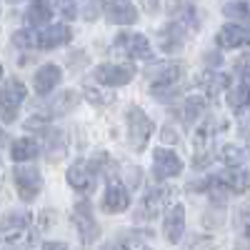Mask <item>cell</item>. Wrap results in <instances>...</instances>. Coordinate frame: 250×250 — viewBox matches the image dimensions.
<instances>
[{"label": "cell", "instance_id": "6da1fadb", "mask_svg": "<svg viewBox=\"0 0 250 250\" xmlns=\"http://www.w3.org/2000/svg\"><path fill=\"white\" fill-rule=\"evenodd\" d=\"M148 75L153 78L150 93L160 100L175 98L183 90V65H178V62H160Z\"/></svg>", "mask_w": 250, "mask_h": 250}, {"label": "cell", "instance_id": "7a4b0ae2", "mask_svg": "<svg viewBox=\"0 0 250 250\" xmlns=\"http://www.w3.org/2000/svg\"><path fill=\"white\" fill-rule=\"evenodd\" d=\"M125 120H128V135H130V145L140 153L145 150V145H148V138L153 133V120L145 115L143 108L138 105H130L128 113H125Z\"/></svg>", "mask_w": 250, "mask_h": 250}, {"label": "cell", "instance_id": "3957f363", "mask_svg": "<svg viewBox=\"0 0 250 250\" xmlns=\"http://www.w3.org/2000/svg\"><path fill=\"white\" fill-rule=\"evenodd\" d=\"M75 103H78V95H75L73 90H62L60 95H55V98L48 103V105L33 110V118H35V120H30L28 125L33 128V125H40V123H45V120H53V118L65 115V113H70V110L75 108Z\"/></svg>", "mask_w": 250, "mask_h": 250}, {"label": "cell", "instance_id": "277c9868", "mask_svg": "<svg viewBox=\"0 0 250 250\" xmlns=\"http://www.w3.org/2000/svg\"><path fill=\"white\" fill-rule=\"evenodd\" d=\"M13 183L18 188V195L23 200H33L43 190V178H40L38 168H33V165H18L13 170Z\"/></svg>", "mask_w": 250, "mask_h": 250}, {"label": "cell", "instance_id": "5b68a950", "mask_svg": "<svg viewBox=\"0 0 250 250\" xmlns=\"http://www.w3.org/2000/svg\"><path fill=\"white\" fill-rule=\"evenodd\" d=\"M173 195H175V190L168 188V185H160V188L148 190L145 198H143V203H140V218H155V215H160L165 208L170 205Z\"/></svg>", "mask_w": 250, "mask_h": 250}, {"label": "cell", "instance_id": "8992f818", "mask_svg": "<svg viewBox=\"0 0 250 250\" xmlns=\"http://www.w3.org/2000/svg\"><path fill=\"white\" fill-rule=\"evenodd\" d=\"M135 78V68L133 65H100L95 68V80L100 85H108V88H120V85H128V83Z\"/></svg>", "mask_w": 250, "mask_h": 250}, {"label": "cell", "instance_id": "52a82bcc", "mask_svg": "<svg viewBox=\"0 0 250 250\" xmlns=\"http://www.w3.org/2000/svg\"><path fill=\"white\" fill-rule=\"evenodd\" d=\"M73 220H75V228H78L83 243L90 245V243L98 238V223H95V218H93V208H90L88 200H80V203L75 205Z\"/></svg>", "mask_w": 250, "mask_h": 250}, {"label": "cell", "instance_id": "ba28073f", "mask_svg": "<svg viewBox=\"0 0 250 250\" xmlns=\"http://www.w3.org/2000/svg\"><path fill=\"white\" fill-rule=\"evenodd\" d=\"M215 43L225 50L233 48H250V25H238V23H228L218 30Z\"/></svg>", "mask_w": 250, "mask_h": 250}, {"label": "cell", "instance_id": "9c48e42d", "mask_svg": "<svg viewBox=\"0 0 250 250\" xmlns=\"http://www.w3.org/2000/svg\"><path fill=\"white\" fill-rule=\"evenodd\" d=\"M153 173L158 180H165V178H175L183 173V160L178 158V153L173 150H165V148H158L153 153Z\"/></svg>", "mask_w": 250, "mask_h": 250}, {"label": "cell", "instance_id": "30bf717a", "mask_svg": "<svg viewBox=\"0 0 250 250\" xmlns=\"http://www.w3.org/2000/svg\"><path fill=\"white\" fill-rule=\"evenodd\" d=\"M95 183H98V175L93 173V168L88 163H75L68 168V185L75 188L78 193H93L95 190Z\"/></svg>", "mask_w": 250, "mask_h": 250}, {"label": "cell", "instance_id": "8fae6325", "mask_svg": "<svg viewBox=\"0 0 250 250\" xmlns=\"http://www.w3.org/2000/svg\"><path fill=\"white\" fill-rule=\"evenodd\" d=\"M118 48H123L130 58H138V60H148L153 58V48H150V40L145 38L143 33H123L118 35Z\"/></svg>", "mask_w": 250, "mask_h": 250}, {"label": "cell", "instance_id": "7c38bea8", "mask_svg": "<svg viewBox=\"0 0 250 250\" xmlns=\"http://www.w3.org/2000/svg\"><path fill=\"white\" fill-rule=\"evenodd\" d=\"M128 205H130L128 188H125L120 180H113L108 185L105 195H103V210L105 213H123V210H128Z\"/></svg>", "mask_w": 250, "mask_h": 250}, {"label": "cell", "instance_id": "4fadbf2b", "mask_svg": "<svg viewBox=\"0 0 250 250\" xmlns=\"http://www.w3.org/2000/svg\"><path fill=\"white\" fill-rule=\"evenodd\" d=\"M185 233V208L180 203L170 205V210L165 213V223H163V235L168 243H178Z\"/></svg>", "mask_w": 250, "mask_h": 250}, {"label": "cell", "instance_id": "5bb4252c", "mask_svg": "<svg viewBox=\"0 0 250 250\" xmlns=\"http://www.w3.org/2000/svg\"><path fill=\"white\" fill-rule=\"evenodd\" d=\"M103 10L108 13V20L110 23H118V25H133L138 20V8L128 0H115V3H105Z\"/></svg>", "mask_w": 250, "mask_h": 250}, {"label": "cell", "instance_id": "9a60e30c", "mask_svg": "<svg viewBox=\"0 0 250 250\" xmlns=\"http://www.w3.org/2000/svg\"><path fill=\"white\" fill-rule=\"evenodd\" d=\"M70 38H73V30L70 25H53L43 33H38V48H43V50H53V48H60V45H68L70 43Z\"/></svg>", "mask_w": 250, "mask_h": 250}, {"label": "cell", "instance_id": "2e32d148", "mask_svg": "<svg viewBox=\"0 0 250 250\" xmlns=\"http://www.w3.org/2000/svg\"><path fill=\"white\" fill-rule=\"evenodd\" d=\"M60 75H62V70L55 65V62H45L43 68H38L35 70V93L38 95H48V93H53L55 90V85L60 83Z\"/></svg>", "mask_w": 250, "mask_h": 250}, {"label": "cell", "instance_id": "e0dca14e", "mask_svg": "<svg viewBox=\"0 0 250 250\" xmlns=\"http://www.w3.org/2000/svg\"><path fill=\"white\" fill-rule=\"evenodd\" d=\"M33 223V215L28 210H15V213H8L3 220H0V233H5L8 240L15 238V235H23L28 233V228Z\"/></svg>", "mask_w": 250, "mask_h": 250}, {"label": "cell", "instance_id": "ac0fdd59", "mask_svg": "<svg viewBox=\"0 0 250 250\" xmlns=\"http://www.w3.org/2000/svg\"><path fill=\"white\" fill-rule=\"evenodd\" d=\"M185 28L183 25H178L175 20L173 23H168L160 33H158V45H160V50H165V53H175V50H180L183 48V43H185Z\"/></svg>", "mask_w": 250, "mask_h": 250}, {"label": "cell", "instance_id": "d6986e66", "mask_svg": "<svg viewBox=\"0 0 250 250\" xmlns=\"http://www.w3.org/2000/svg\"><path fill=\"white\" fill-rule=\"evenodd\" d=\"M28 90L23 85V80H5L3 83V88H0V105H10V108H20V103L25 100Z\"/></svg>", "mask_w": 250, "mask_h": 250}, {"label": "cell", "instance_id": "ffe728a7", "mask_svg": "<svg viewBox=\"0 0 250 250\" xmlns=\"http://www.w3.org/2000/svg\"><path fill=\"white\" fill-rule=\"evenodd\" d=\"M43 138H45V155H48L50 163H58V160L65 158V150H68L65 133L62 130H45Z\"/></svg>", "mask_w": 250, "mask_h": 250}, {"label": "cell", "instance_id": "44dd1931", "mask_svg": "<svg viewBox=\"0 0 250 250\" xmlns=\"http://www.w3.org/2000/svg\"><path fill=\"white\" fill-rule=\"evenodd\" d=\"M235 248L250 250V205H243L235 213Z\"/></svg>", "mask_w": 250, "mask_h": 250}, {"label": "cell", "instance_id": "7402d4cb", "mask_svg": "<svg viewBox=\"0 0 250 250\" xmlns=\"http://www.w3.org/2000/svg\"><path fill=\"white\" fill-rule=\"evenodd\" d=\"M38 140L35 138H18L15 143H13V148H10V153H13V160L15 163H28V160H33L35 155H38Z\"/></svg>", "mask_w": 250, "mask_h": 250}, {"label": "cell", "instance_id": "603a6c76", "mask_svg": "<svg viewBox=\"0 0 250 250\" xmlns=\"http://www.w3.org/2000/svg\"><path fill=\"white\" fill-rule=\"evenodd\" d=\"M250 158V145H225L220 150V160L228 165V168H240V165Z\"/></svg>", "mask_w": 250, "mask_h": 250}, {"label": "cell", "instance_id": "cb8c5ba5", "mask_svg": "<svg viewBox=\"0 0 250 250\" xmlns=\"http://www.w3.org/2000/svg\"><path fill=\"white\" fill-rule=\"evenodd\" d=\"M53 18V5L50 3H43V0H38V3H33L25 13V23L30 28H40V25H45L48 20Z\"/></svg>", "mask_w": 250, "mask_h": 250}, {"label": "cell", "instance_id": "d4e9b609", "mask_svg": "<svg viewBox=\"0 0 250 250\" xmlns=\"http://www.w3.org/2000/svg\"><path fill=\"white\" fill-rule=\"evenodd\" d=\"M228 105L233 110H243L250 105V80H240L228 90Z\"/></svg>", "mask_w": 250, "mask_h": 250}, {"label": "cell", "instance_id": "484cf974", "mask_svg": "<svg viewBox=\"0 0 250 250\" xmlns=\"http://www.w3.org/2000/svg\"><path fill=\"white\" fill-rule=\"evenodd\" d=\"M200 88L205 90V95H218L225 88H230V78L225 73H205L200 78Z\"/></svg>", "mask_w": 250, "mask_h": 250}, {"label": "cell", "instance_id": "4316f807", "mask_svg": "<svg viewBox=\"0 0 250 250\" xmlns=\"http://www.w3.org/2000/svg\"><path fill=\"white\" fill-rule=\"evenodd\" d=\"M175 10V23L183 25L185 30H198V10L190 3H180L173 8Z\"/></svg>", "mask_w": 250, "mask_h": 250}, {"label": "cell", "instance_id": "83f0119b", "mask_svg": "<svg viewBox=\"0 0 250 250\" xmlns=\"http://www.w3.org/2000/svg\"><path fill=\"white\" fill-rule=\"evenodd\" d=\"M203 110H205V98H200V95L185 98V100H183V105H180V118H183V123L190 125L195 118L203 115Z\"/></svg>", "mask_w": 250, "mask_h": 250}, {"label": "cell", "instance_id": "f1b7e54d", "mask_svg": "<svg viewBox=\"0 0 250 250\" xmlns=\"http://www.w3.org/2000/svg\"><path fill=\"white\" fill-rule=\"evenodd\" d=\"M13 43L18 48H25V50H33L38 48V30H20L13 35Z\"/></svg>", "mask_w": 250, "mask_h": 250}, {"label": "cell", "instance_id": "f546056e", "mask_svg": "<svg viewBox=\"0 0 250 250\" xmlns=\"http://www.w3.org/2000/svg\"><path fill=\"white\" fill-rule=\"evenodd\" d=\"M223 13L228 18H245V20H250V3H225Z\"/></svg>", "mask_w": 250, "mask_h": 250}, {"label": "cell", "instance_id": "4dcf8cb0", "mask_svg": "<svg viewBox=\"0 0 250 250\" xmlns=\"http://www.w3.org/2000/svg\"><path fill=\"white\" fill-rule=\"evenodd\" d=\"M85 98L93 103V105H110L113 103V95L110 93H103V90H95V88H85Z\"/></svg>", "mask_w": 250, "mask_h": 250}, {"label": "cell", "instance_id": "1f68e13d", "mask_svg": "<svg viewBox=\"0 0 250 250\" xmlns=\"http://www.w3.org/2000/svg\"><path fill=\"white\" fill-rule=\"evenodd\" d=\"M185 250H215V240L208 238V235H195L185 245Z\"/></svg>", "mask_w": 250, "mask_h": 250}, {"label": "cell", "instance_id": "d6a6232c", "mask_svg": "<svg viewBox=\"0 0 250 250\" xmlns=\"http://www.w3.org/2000/svg\"><path fill=\"white\" fill-rule=\"evenodd\" d=\"M160 140H163V143H170V145H173V143H178L180 138H178V130L173 128V125H165V128L160 130Z\"/></svg>", "mask_w": 250, "mask_h": 250}, {"label": "cell", "instance_id": "836d02e7", "mask_svg": "<svg viewBox=\"0 0 250 250\" xmlns=\"http://www.w3.org/2000/svg\"><path fill=\"white\" fill-rule=\"evenodd\" d=\"M18 118V108H10V105H0V120L3 123H13Z\"/></svg>", "mask_w": 250, "mask_h": 250}, {"label": "cell", "instance_id": "e575fe53", "mask_svg": "<svg viewBox=\"0 0 250 250\" xmlns=\"http://www.w3.org/2000/svg\"><path fill=\"white\" fill-rule=\"evenodd\" d=\"M60 10L65 13L68 18H73V15L78 13V5H75V3H60Z\"/></svg>", "mask_w": 250, "mask_h": 250}, {"label": "cell", "instance_id": "d590c367", "mask_svg": "<svg viewBox=\"0 0 250 250\" xmlns=\"http://www.w3.org/2000/svg\"><path fill=\"white\" fill-rule=\"evenodd\" d=\"M103 250H130V245H128V243H123V240H115V243H108Z\"/></svg>", "mask_w": 250, "mask_h": 250}, {"label": "cell", "instance_id": "8d00e7d4", "mask_svg": "<svg viewBox=\"0 0 250 250\" xmlns=\"http://www.w3.org/2000/svg\"><path fill=\"white\" fill-rule=\"evenodd\" d=\"M103 5H95V3H88L85 5V10H88V20H95V15H98V10H100Z\"/></svg>", "mask_w": 250, "mask_h": 250}, {"label": "cell", "instance_id": "74e56055", "mask_svg": "<svg viewBox=\"0 0 250 250\" xmlns=\"http://www.w3.org/2000/svg\"><path fill=\"white\" fill-rule=\"evenodd\" d=\"M40 250H68V245L65 243H45Z\"/></svg>", "mask_w": 250, "mask_h": 250}, {"label": "cell", "instance_id": "f35d334b", "mask_svg": "<svg viewBox=\"0 0 250 250\" xmlns=\"http://www.w3.org/2000/svg\"><path fill=\"white\" fill-rule=\"evenodd\" d=\"M0 78H3V65H0Z\"/></svg>", "mask_w": 250, "mask_h": 250}, {"label": "cell", "instance_id": "ab89813d", "mask_svg": "<svg viewBox=\"0 0 250 250\" xmlns=\"http://www.w3.org/2000/svg\"><path fill=\"white\" fill-rule=\"evenodd\" d=\"M0 143H3V133H0Z\"/></svg>", "mask_w": 250, "mask_h": 250}, {"label": "cell", "instance_id": "60d3db41", "mask_svg": "<svg viewBox=\"0 0 250 250\" xmlns=\"http://www.w3.org/2000/svg\"><path fill=\"white\" fill-rule=\"evenodd\" d=\"M143 250H150V248H143Z\"/></svg>", "mask_w": 250, "mask_h": 250}]
</instances>
